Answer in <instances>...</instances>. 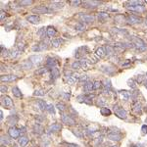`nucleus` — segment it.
I'll return each instance as SVG.
<instances>
[{"label": "nucleus", "instance_id": "1", "mask_svg": "<svg viewBox=\"0 0 147 147\" xmlns=\"http://www.w3.org/2000/svg\"><path fill=\"white\" fill-rule=\"evenodd\" d=\"M32 11H33V13H34V14H47V13H51V12H52L51 9H49L47 6H44V5L36 6V7H34Z\"/></svg>", "mask_w": 147, "mask_h": 147}, {"label": "nucleus", "instance_id": "2", "mask_svg": "<svg viewBox=\"0 0 147 147\" xmlns=\"http://www.w3.org/2000/svg\"><path fill=\"white\" fill-rule=\"evenodd\" d=\"M114 111H115V114L119 118H121V119H126L127 118V111L124 108H121L117 105V106L114 107Z\"/></svg>", "mask_w": 147, "mask_h": 147}, {"label": "nucleus", "instance_id": "3", "mask_svg": "<svg viewBox=\"0 0 147 147\" xmlns=\"http://www.w3.org/2000/svg\"><path fill=\"white\" fill-rule=\"evenodd\" d=\"M1 102H2V105H3L4 107L8 108V109H11V108L13 107V101H12V99H11L9 96H4V97H2Z\"/></svg>", "mask_w": 147, "mask_h": 147}, {"label": "nucleus", "instance_id": "4", "mask_svg": "<svg viewBox=\"0 0 147 147\" xmlns=\"http://www.w3.org/2000/svg\"><path fill=\"white\" fill-rule=\"evenodd\" d=\"M62 122H64V124L68 125V126H74V125L76 124L75 120L72 119V118H71L70 116H68V115H65V114L62 115Z\"/></svg>", "mask_w": 147, "mask_h": 147}, {"label": "nucleus", "instance_id": "5", "mask_svg": "<svg viewBox=\"0 0 147 147\" xmlns=\"http://www.w3.org/2000/svg\"><path fill=\"white\" fill-rule=\"evenodd\" d=\"M134 45L136 46V48L138 49L139 51H144L147 49V45L141 40V39H136L134 42Z\"/></svg>", "mask_w": 147, "mask_h": 147}, {"label": "nucleus", "instance_id": "6", "mask_svg": "<svg viewBox=\"0 0 147 147\" xmlns=\"http://www.w3.org/2000/svg\"><path fill=\"white\" fill-rule=\"evenodd\" d=\"M8 133H9V135H10L12 138H17V137H19V135H20L21 131H20L17 128L12 127V128H10V129H9Z\"/></svg>", "mask_w": 147, "mask_h": 147}, {"label": "nucleus", "instance_id": "7", "mask_svg": "<svg viewBox=\"0 0 147 147\" xmlns=\"http://www.w3.org/2000/svg\"><path fill=\"white\" fill-rule=\"evenodd\" d=\"M17 80H18V77L14 76V75H5V76L1 77V82H14V81H17Z\"/></svg>", "mask_w": 147, "mask_h": 147}, {"label": "nucleus", "instance_id": "8", "mask_svg": "<svg viewBox=\"0 0 147 147\" xmlns=\"http://www.w3.org/2000/svg\"><path fill=\"white\" fill-rule=\"evenodd\" d=\"M43 60V57L41 55H33L30 57V61H32L33 64H40Z\"/></svg>", "mask_w": 147, "mask_h": 147}, {"label": "nucleus", "instance_id": "9", "mask_svg": "<svg viewBox=\"0 0 147 147\" xmlns=\"http://www.w3.org/2000/svg\"><path fill=\"white\" fill-rule=\"evenodd\" d=\"M62 129V127H61V125L60 124H53V125H51L50 127H49V130H48V131L49 132H58V131H60V130Z\"/></svg>", "mask_w": 147, "mask_h": 147}, {"label": "nucleus", "instance_id": "10", "mask_svg": "<svg viewBox=\"0 0 147 147\" xmlns=\"http://www.w3.org/2000/svg\"><path fill=\"white\" fill-rule=\"evenodd\" d=\"M47 48V44L45 42H41L39 44H36L35 46L33 47V51H42V50H45Z\"/></svg>", "mask_w": 147, "mask_h": 147}, {"label": "nucleus", "instance_id": "11", "mask_svg": "<svg viewBox=\"0 0 147 147\" xmlns=\"http://www.w3.org/2000/svg\"><path fill=\"white\" fill-rule=\"evenodd\" d=\"M27 20H28L30 23L34 24H39V22H40L39 17H38V16H36V15H31V16H28V17H27Z\"/></svg>", "mask_w": 147, "mask_h": 147}, {"label": "nucleus", "instance_id": "12", "mask_svg": "<svg viewBox=\"0 0 147 147\" xmlns=\"http://www.w3.org/2000/svg\"><path fill=\"white\" fill-rule=\"evenodd\" d=\"M127 21L130 23V24H137V23H140V18L134 16V15H131L127 18Z\"/></svg>", "mask_w": 147, "mask_h": 147}, {"label": "nucleus", "instance_id": "13", "mask_svg": "<svg viewBox=\"0 0 147 147\" xmlns=\"http://www.w3.org/2000/svg\"><path fill=\"white\" fill-rule=\"evenodd\" d=\"M46 65H47V67L53 69V68H56L57 62H56V60H55V59H53V58H51V57H49V58H47Z\"/></svg>", "mask_w": 147, "mask_h": 147}, {"label": "nucleus", "instance_id": "14", "mask_svg": "<svg viewBox=\"0 0 147 147\" xmlns=\"http://www.w3.org/2000/svg\"><path fill=\"white\" fill-rule=\"evenodd\" d=\"M81 19H82V21H83L85 23H92L94 21L93 16H88V15H83V14H81Z\"/></svg>", "mask_w": 147, "mask_h": 147}, {"label": "nucleus", "instance_id": "15", "mask_svg": "<svg viewBox=\"0 0 147 147\" xmlns=\"http://www.w3.org/2000/svg\"><path fill=\"white\" fill-rule=\"evenodd\" d=\"M121 137H122V135L119 133H116V132H112V133L108 134V138L111 140H114V141H119L121 139Z\"/></svg>", "mask_w": 147, "mask_h": 147}, {"label": "nucleus", "instance_id": "16", "mask_svg": "<svg viewBox=\"0 0 147 147\" xmlns=\"http://www.w3.org/2000/svg\"><path fill=\"white\" fill-rule=\"evenodd\" d=\"M95 56L97 57V59H100V58L104 57V56H105V50H104V48H103V47H100V48H98L97 50H96Z\"/></svg>", "mask_w": 147, "mask_h": 147}, {"label": "nucleus", "instance_id": "17", "mask_svg": "<svg viewBox=\"0 0 147 147\" xmlns=\"http://www.w3.org/2000/svg\"><path fill=\"white\" fill-rule=\"evenodd\" d=\"M128 8H129V9H131V10H132V11L139 12V13L144 11V7H143V6H141V5H135V6L131 5V6H128Z\"/></svg>", "mask_w": 147, "mask_h": 147}, {"label": "nucleus", "instance_id": "18", "mask_svg": "<svg viewBox=\"0 0 147 147\" xmlns=\"http://www.w3.org/2000/svg\"><path fill=\"white\" fill-rule=\"evenodd\" d=\"M47 36L48 37H50V38H52V37H54L55 36V34H56V30L54 29V28H52V27H49L48 29H47Z\"/></svg>", "mask_w": 147, "mask_h": 147}, {"label": "nucleus", "instance_id": "19", "mask_svg": "<svg viewBox=\"0 0 147 147\" xmlns=\"http://www.w3.org/2000/svg\"><path fill=\"white\" fill-rule=\"evenodd\" d=\"M28 143H29V138H28L27 136H22V137L19 139V144H20L22 147H26Z\"/></svg>", "mask_w": 147, "mask_h": 147}, {"label": "nucleus", "instance_id": "20", "mask_svg": "<svg viewBox=\"0 0 147 147\" xmlns=\"http://www.w3.org/2000/svg\"><path fill=\"white\" fill-rule=\"evenodd\" d=\"M7 122H8L9 125L13 126V125H15L16 122H18V117H17V116H9V117L7 118Z\"/></svg>", "mask_w": 147, "mask_h": 147}, {"label": "nucleus", "instance_id": "21", "mask_svg": "<svg viewBox=\"0 0 147 147\" xmlns=\"http://www.w3.org/2000/svg\"><path fill=\"white\" fill-rule=\"evenodd\" d=\"M120 95H121V98L122 100H129L130 99V93L128 92V91H126V90H122V91H120Z\"/></svg>", "mask_w": 147, "mask_h": 147}, {"label": "nucleus", "instance_id": "22", "mask_svg": "<svg viewBox=\"0 0 147 147\" xmlns=\"http://www.w3.org/2000/svg\"><path fill=\"white\" fill-rule=\"evenodd\" d=\"M33 131H34L35 133H37V134H41V133L43 132V128H42L39 124H35V125L33 126Z\"/></svg>", "mask_w": 147, "mask_h": 147}, {"label": "nucleus", "instance_id": "23", "mask_svg": "<svg viewBox=\"0 0 147 147\" xmlns=\"http://www.w3.org/2000/svg\"><path fill=\"white\" fill-rule=\"evenodd\" d=\"M12 91H13L14 96H16V97H18V98H22L23 94H22L21 90H20V89H19L17 86H14V87H13V89H12Z\"/></svg>", "mask_w": 147, "mask_h": 147}, {"label": "nucleus", "instance_id": "24", "mask_svg": "<svg viewBox=\"0 0 147 147\" xmlns=\"http://www.w3.org/2000/svg\"><path fill=\"white\" fill-rule=\"evenodd\" d=\"M33 63H32V61H24L23 64H22V68L23 69H24V70H29V69H31L32 67H33Z\"/></svg>", "mask_w": 147, "mask_h": 147}, {"label": "nucleus", "instance_id": "25", "mask_svg": "<svg viewBox=\"0 0 147 147\" xmlns=\"http://www.w3.org/2000/svg\"><path fill=\"white\" fill-rule=\"evenodd\" d=\"M100 113H101V115H102V116H110L112 112H111V111H110L108 108L102 107V108L100 109Z\"/></svg>", "mask_w": 147, "mask_h": 147}, {"label": "nucleus", "instance_id": "26", "mask_svg": "<svg viewBox=\"0 0 147 147\" xmlns=\"http://www.w3.org/2000/svg\"><path fill=\"white\" fill-rule=\"evenodd\" d=\"M1 144L4 146V145H9V144H11V140L7 137V136H5V135H3V136H1Z\"/></svg>", "mask_w": 147, "mask_h": 147}, {"label": "nucleus", "instance_id": "27", "mask_svg": "<svg viewBox=\"0 0 147 147\" xmlns=\"http://www.w3.org/2000/svg\"><path fill=\"white\" fill-rule=\"evenodd\" d=\"M51 74H52V77L54 79H58L59 76H60V73H59V70L57 68H53L51 69Z\"/></svg>", "mask_w": 147, "mask_h": 147}, {"label": "nucleus", "instance_id": "28", "mask_svg": "<svg viewBox=\"0 0 147 147\" xmlns=\"http://www.w3.org/2000/svg\"><path fill=\"white\" fill-rule=\"evenodd\" d=\"M92 89H93V83L90 82H85V84H84V90L85 91H91Z\"/></svg>", "mask_w": 147, "mask_h": 147}, {"label": "nucleus", "instance_id": "29", "mask_svg": "<svg viewBox=\"0 0 147 147\" xmlns=\"http://www.w3.org/2000/svg\"><path fill=\"white\" fill-rule=\"evenodd\" d=\"M37 105L39 106V108H40L41 110H46L47 104H46L43 100H38V101H37Z\"/></svg>", "mask_w": 147, "mask_h": 147}, {"label": "nucleus", "instance_id": "30", "mask_svg": "<svg viewBox=\"0 0 147 147\" xmlns=\"http://www.w3.org/2000/svg\"><path fill=\"white\" fill-rule=\"evenodd\" d=\"M33 3V1H32V0H23V1L20 2L21 6H30Z\"/></svg>", "mask_w": 147, "mask_h": 147}, {"label": "nucleus", "instance_id": "31", "mask_svg": "<svg viewBox=\"0 0 147 147\" xmlns=\"http://www.w3.org/2000/svg\"><path fill=\"white\" fill-rule=\"evenodd\" d=\"M46 110L49 112V113H51V114H55V109H54V106L52 104H47V107H46Z\"/></svg>", "mask_w": 147, "mask_h": 147}, {"label": "nucleus", "instance_id": "32", "mask_svg": "<svg viewBox=\"0 0 147 147\" xmlns=\"http://www.w3.org/2000/svg\"><path fill=\"white\" fill-rule=\"evenodd\" d=\"M72 68H73V69H75V70L81 69V68H82V66H81L80 61H76V62H74V63H73V65H72Z\"/></svg>", "mask_w": 147, "mask_h": 147}, {"label": "nucleus", "instance_id": "33", "mask_svg": "<svg viewBox=\"0 0 147 147\" xmlns=\"http://www.w3.org/2000/svg\"><path fill=\"white\" fill-rule=\"evenodd\" d=\"M47 72V68H40L35 71V75H42V74Z\"/></svg>", "mask_w": 147, "mask_h": 147}, {"label": "nucleus", "instance_id": "34", "mask_svg": "<svg viewBox=\"0 0 147 147\" xmlns=\"http://www.w3.org/2000/svg\"><path fill=\"white\" fill-rule=\"evenodd\" d=\"M44 94H45V92L42 89H38V90H35L33 92V95H35V96H43Z\"/></svg>", "mask_w": 147, "mask_h": 147}, {"label": "nucleus", "instance_id": "35", "mask_svg": "<svg viewBox=\"0 0 147 147\" xmlns=\"http://www.w3.org/2000/svg\"><path fill=\"white\" fill-rule=\"evenodd\" d=\"M102 86V82H94V83H93V89H99L100 87Z\"/></svg>", "mask_w": 147, "mask_h": 147}, {"label": "nucleus", "instance_id": "36", "mask_svg": "<svg viewBox=\"0 0 147 147\" xmlns=\"http://www.w3.org/2000/svg\"><path fill=\"white\" fill-rule=\"evenodd\" d=\"M80 63H81L82 68H83V69H86L88 67V65H89V63L87 62V60H82V61H80Z\"/></svg>", "mask_w": 147, "mask_h": 147}, {"label": "nucleus", "instance_id": "37", "mask_svg": "<svg viewBox=\"0 0 147 147\" xmlns=\"http://www.w3.org/2000/svg\"><path fill=\"white\" fill-rule=\"evenodd\" d=\"M84 4L85 5H90V7H96L95 5H99V2H97V1H87Z\"/></svg>", "mask_w": 147, "mask_h": 147}, {"label": "nucleus", "instance_id": "38", "mask_svg": "<svg viewBox=\"0 0 147 147\" xmlns=\"http://www.w3.org/2000/svg\"><path fill=\"white\" fill-rule=\"evenodd\" d=\"M98 16H99V19L102 20V21H104L107 18H109V15L107 13H99V15H98Z\"/></svg>", "mask_w": 147, "mask_h": 147}, {"label": "nucleus", "instance_id": "39", "mask_svg": "<svg viewBox=\"0 0 147 147\" xmlns=\"http://www.w3.org/2000/svg\"><path fill=\"white\" fill-rule=\"evenodd\" d=\"M60 43H61V39H54V40H52V42H51L52 46H54V47H59Z\"/></svg>", "mask_w": 147, "mask_h": 147}, {"label": "nucleus", "instance_id": "40", "mask_svg": "<svg viewBox=\"0 0 147 147\" xmlns=\"http://www.w3.org/2000/svg\"><path fill=\"white\" fill-rule=\"evenodd\" d=\"M104 86H105V92H106L107 90L109 91V90L111 89V82H110V81H106Z\"/></svg>", "mask_w": 147, "mask_h": 147}, {"label": "nucleus", "instance_id": "41", "mask_svg": "<svg viewBox=\"0 0 147 147\" xmlns=\"http://www.w3.org/2000/svg\"><path fill=\"white\" fill-rule=\"evenodd\" d=\"M56 107H57V108H58L60 111H64L66 106H65V104H64V103H60V102H59V103H57Z\"/></svg>", "mask_w": 147, "mask_h": 147}, {"label": "nucleus", "instance_id": "42", "mask_svg": "<svg viewBox=\"0 0 147 147\" xmlns=\"http://www.w3.org/2000/svg\"><path fill=\"white\" fill-rule=\"evenodd\" d=\"M134 111L137 112V113H139V112L141 111V105H140L139 103H136V104L134 105Z\"/></svg>", "mask_w": 147, "mask_h": 147}, {"label": "nucleus", "instance_id": "43", "mask_svg": "<svg viewBox=\"0 0 147 147\" xmlns=\"http://www.w3.org/2000/svg\"><path fill=\"white\" fill-rule=\"evenodd\" d=\"M76 29L78 31H83L84 30V26H83V24H77V26H76Z\"/></svg>", "mask_w": 147, "mask_h": 147}, {"label": "nucleus", "instance_id": "44", "mask_svg": "<svg viewBox=\"0 0 147 147\" xmlns=\"http://www.w3.org/2000/svg\"><path fill=\"white\" fill-rule=\"evenodd\" d=\"M18 55H19V51H12L10 53V56L12 58H16V57H18Z\"/></svg>", "mask_w": 147, "mask_h": 147}, {"label": "nucleus", "instance_id": "45", "mask_svg": "<svg viewBox=\"0 0 147 147\" xmlns=\"http://www.w3.org/2000/svg\"><path fill=\"white\" fill-rule=\"evenodd\" d=\"M141 131H142V133H143V134H146V133H147V126H146V125L142 126V128H141Z\"/></svg>", "mask_w": 147, "mask_h": 147}, {"label": "nucleus", "instance_id": "46", "mask_svg": "<svg viewBox=\"0 0 147 147\" xmlns=\"http://www.w3.org/2000/svg\"><path fill=\"white\" fill-rule=\"evenodd\" d=\"M104 104H106L105 99H103V98H101V99H99V101H98V105H104Z\"/></svg>", "mask_w": 147, "mask_h": 147}, {"label": "nucleus", "instance_id": "47", "mask_svg": "<svg viewBox=\"0 0 147 147\" xmlns=\"http://www.w3.org/2000/svg\"><path fill=\"white\" fill-rule=\"evenodd\" d=\"M87 76H82V77H80V81L81 82H86L87 81Z\"/></svg>", "mask_w": 147, "mask_h": 147}, {"label": "nucleus", "instance_id": "48", "mask_svg": "<svg viewBox=\"0 0 147 147\" xmlns=\"http://www.w3.org/2000/svg\"><path fill=\"white\" fill-rule=\"evenodd\" d=\"M7 86H5V85H1V93H5L6 91H7Z\"/></svg>", "mask_w": 147, "mask_h": 147}, {"label": "nucleus", "instance_id": "49", "mask_svg": "<svg viewBox=\"0 0 147 147\" xmlns=\"http://www.w3.org/2000/svg\"><path fill=\"white\" fill-rule=\"evenodd\" d=\"M18 48L20 49V50H24V43H19V44H18Z\"/></svg>", "mask_w": 147, "mask_h": 147}, {"label": "nucleus", "instance_id": "50", "mask_svg": "<svg viewBox=\"0 0 147 147\" xmlns=\"http://www.w3.org/2000/svg\"><path fill=\"white\" fill-rule=\"evenodd\" d=\"M71 3H72L73 5H80L82 2H81V1H72Z\"/></svg>", "mask_w": 147, "mask_h": 147}, {"label": "nucleus", "instance_id": "51", "mask_svg": "<svg viewBox=\"0 0 147 147\" xmlns=\"http://www.w3.org/2000/svg\"><path fill=\"white\" fill-rule=\"evenodd\" d=\"M131 147H144L142 144H139V143H137V144H133V145H131Z\"/></svg>", "mask_w": 147, "mask_h": 147}, {"label": "nucleus", "instance_id": "52", "mask_svg": "<svg viewBox=\"0 0 147 147\" xmlns=\"http://www.w3.org/2000/svg\"><path fill=\"white\" fill-rule=\"evenodd\" d=\"M67 147H79V146L76 145V144H72V143H70V144H67Z\"/></svg>", "mask_w": 147, "mask_h": 147}, {"label": "nucleus", "instance_id": "53", "mask_svg": "<svg viewBox=\"0 0 147 147\" xmlns=\"http://www.w3.org/2000/svg\"><path fill=\"white\" fill-rule=\"evenodd\" d=\"M4 17H5V12L3 10H1V20H3Z\"/></svg>", "mask_w": 147, "mask_h": 147}, {"label": "nucleus", "instance_id": "54", "mask_svg": "<svg viewBox=\"0 0 147 147\" xmlns=\"http://www.w3.org/2000/svg\"><path fill=\"white\" fill-rule=\"evenodd\" d=\"M0 115H1V116H0V119H1V121L3 120V112L1 111V112H0Z\"/></svg>", "mask_w": 147, "mask_h": 147}, {"label": "nucleus", "instance_id": "55", "mask_svg": "<svg viewBox=\"0 0 147 147\" xmlns=\"http://www.w3.org/2000/svg\"><path fill=\"white\" fill-rule=\"evenodd\" d=\"M145 86H146V88H147V82H145Z\"/></svg>", "mask_w": 147, "mask_h": 147}, {"label": "nucleus", "instance_id": "56", "mask_svg": "<svg viewBox=\"0 0 147 147\" xmlns=\"http://www.w3.org/2000/svg\"><path fill=\"white\" fill-rule=\"evenodd\" d=\"M14 147H18V146H16V145H14Z\"/></svg>", "mask_w": 147, "mask_h": 147}, {"label": "nucleus", "instance_id": "57", "mask_svg": "<svg viewBox=\"0 0 147 147\" xmlns=\"http://www.w3.org/2000/svg\"><path fill=\"white\" fill-rule=\"evenodd\" d=\"M146 122H147V120H146Z\"/></svg>", "mask_w": 147, "mask_h": 147}]
</instances>
